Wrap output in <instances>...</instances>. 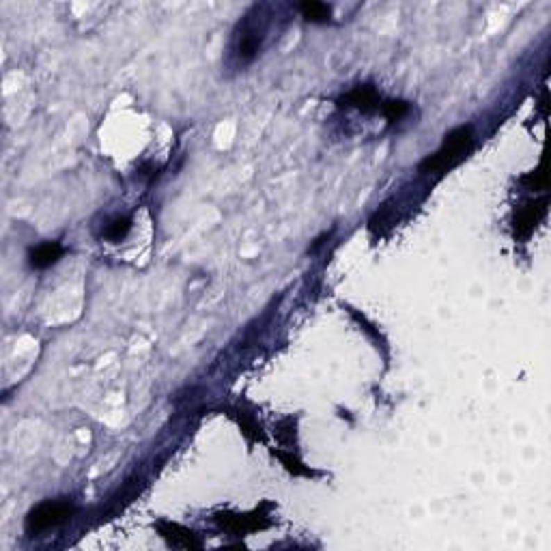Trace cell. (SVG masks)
<instances>
[{
    "label": "cell",
    "instance_id": "7a4b0ae2",
    "mask_svg": "<svg viewBox=\"0 0 551 551\" xmlns=\"http://www.w3.org/2000/svg\"><path fill=\"white\" fill-rule=\"evenodd\" d=\"M74 515V504L56 500V502H43L28 513L26 517V532L31 536L41 534L50 530V527L60 525L63 521H67Z\"/></svg>",
    "mask_w": 551,
    "mask_h": 551
},
{
    "label": "cell",
    "instance_id": "52a82bcc",
    "mask_svg": "<svg viewBox=\"0 0 551 551\" xmlns=\"http://www.w3.org/2000/svg\"><path fill=\"white\" fill-rule=\"evenodd\" d=\"M299 11L308 22H313V24H325V22H329V17H332V7L325 3H317V0L302 3Z\"/></svg>",
    "mask_w": 551,
    "mask_h": 551
},
{
    "label": "cell",
    "instance_id": "3957f363",
    "mask_svg": "<svg viewBox=\"0 0 551 551\" xmlns=\"http://www.w3.org/2000/svg\"><path fill=\"white\" fill-rule=\"evenodd\" d=\"M338 104L345 108H358V110H362V113H370V110L379 106V95L372 86H356L354 91L343 95L338 99Z\"/></svg>",
    "mask_w": 551,
    "mask_h": 551
},
{
    "label": "cell",
    "instance_id": "8992f818",
    "mask_svg": "<svg viewBox=\"0 0 551 551\" xmlns=\"http://www.w3.org/2000/svg\"><path fill=\"white\" fill-rule=\"evenodd\" d=\"M543 213H545V201L536 203V205H527L525 209H521L519 215H517V231L521 235H527L538 224V220L543 217Z\"/></svg>",
    "mask_w": 551,
    "mask_h": 551
},
{
    "label": "cell",
    "instance_id": "8fae6325",
    "mask_svg": "<svg viewBox=\"0 0 551 551\" xmlns=\"http://www.w3.org/2000/svg\"><path fill=\"white\" fill-rule=\"evenodd\" d=\"M278 457L286 463V470H289V472H293V474H311L308 470L302 468V463H299V461H295V459H291V457H286V454H282V452H280Z\"/></svg>",
    "mask_w": 551,
    "mask_h": 551
},
{
    "label": "cell",
    "instance_id": "277c9868",
    "mask_svg": "<svg viewBox=\"0 0 551 551\" xmlns=\"http://www.w3.org/2000/svg\"><path fill=\"white\" fill-rule=\"evenodd\" d=\"M65 254V248L58 244V241H46V244H39L37 248L31 250L28 254V263L31 268L35 270H46Z\"/></svg>",
    "mask_w": 551,
    "mask_h": 551
},
{
    "label": "cell",
    "instance_id": "ba28073f",
    "mask_svg": "<svg viewBox=\"0 0 551 551\" xmlns=\"http://www.w3.org/2000/svg\"><path fill=\"white\" fill-rule=\"evenodd\" d=\"M129 229H131V217H117L115 222L106 229V239H110V241H121V239L127 237Z\"/></svg>",
    "mask_w": 551,
    "mask_h": 551
},
{
    "label": "cell",
    "instance_id": "6da1fadb",
    "mask_svg": "<svg viewBox=\"0 0 551 551\" xmlns=\"http://www.w3.org/2000/svg\"><path fill=\"white\" fill-rule=\"evenodd\" d=\"M472 142H474V134H472L470 127L452 129L450 134H446L442 149L433 153V156H429L427 160H422L420 170L422 172H439V170L452 168L454 164H459L463 158H466V153L472 149Z\"/></svg>",
    "mask_w": 551,
    "mask_h": 551
},
{
    "label": "cell",
    "instance_id": "5b68a950",
    "mask_svg": "<svg viewBox=\"0 0 551 551\" xmlns=\"http://www.w3.org/2000/svg\"><path fill=\"white\" fill-rule=\"evenodd\" d=\"M217 521L222 523L229 530L241 534V532H248V530H256V527H265L268 521H263L261 517H248V515H220Z\"/></svg>",
    "mask_w": 551,
    "mask_h": 551
},
{
    "label": "cell",
    "instance_id": "9c48e42d",
    "mask_svg": "<svg viewBox=\"0 0 551 551\" xmlns=\"http://www.w3.org/2000/svg\"><path fill=\"white\" fill-rule=\"evenodd\" d=\"M407 110H409V104H407V101H396V99H392V101H386V104H384V115H386L390 121H399V119H403V117L407 115Z\"/></svg>",
    "mask_w": 551,
    "mask_h": 551
},
{
    "label": "cell",
    "instance_id": "30bf717a",
    "mask_svg": "<svg viewBox=\"0 0 551 551\" xmlns=\"http://www.w3.org/2000/svg\"><path fill=\"white\" fill-rule=\"evenodd\" d=\"M523 181L532 183V188H545L547 186V172H545V168H541V170H536L532 174H527Z\"/></svg>",
    "mask_w": 551,
    "mask_h": 551
}]
</instances>
